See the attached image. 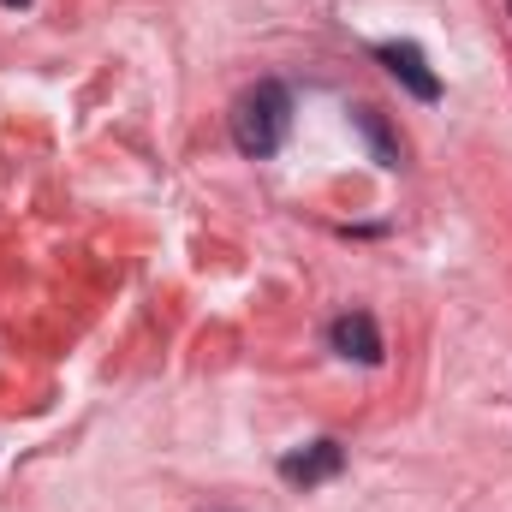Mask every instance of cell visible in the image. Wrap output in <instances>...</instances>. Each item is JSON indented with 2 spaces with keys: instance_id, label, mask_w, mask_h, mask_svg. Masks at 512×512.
I'll return each mask as SVG.
<instances>
[{
  "instance_id": "cell-1",
  "label": "cell",
  "mask_w": 512,
  "mask_h": 512,
  "mask_svg": "<svg viewBox=\"0 0 512 512\" xmlns=\"http://www.w3.org/2000/svg\"><path fill=\"white\" fill-rule=\"evenodd\" d=\"M286 131H292V90L286 84L262 78V84H251L233 102V143H239V155H251V161L280 155Z\"/></svg>"
},
{
  "instance_id": "cell-2",
  "label": "cell",
  "mask_w": 512,
  "mask_h": 512,
  "mask_svg": "<svg viewBox=\"0 0 512 512\" xmlns=\"http://www.w3.org/2000/svg\"><path fill=\"white\" fill-rule=\"evenodd\" d=\"M376 60H382L387 72L417 96V102H441V78L429 72V60H423V48L417 42H382L376 48Z\"/></svg>"
},
{
  "instance_id": "cell-4",
  "label": "cell",
  "mask_w": 512,
  "mask_h": 512,
  "mask_svg": "<svg viewBox=\"0 0 512 512\" xmlns=\"http://www.w3.org/2000/svg\"><path fill=\"white\" fill-rule=\"evenodd\" d=\"M340 471H346V447H340V441H310L304 453H286V459H280V477L298 483V489L328 483V477H340Z\"/></svg>"
},
{
  "instance_id": "cell-3",
  "label": "cell",
  "mask_w": 512,
  "mask_h": 512,
  "mask_svg": "<svg viewBox=\"0 0 512 512\" xmlns=\"http://www.w3.org/2000/svg\"><path fill=\"white\" fill-rule=\"evenodd\" d=\"M328 346H334L340 358L382 364V328H376V316H370V310H346V316H334V328H328Z\"/></svg>"
},
{
  "instance_id": "cell-5",
  "label": "cell",
  "mask_w": 512,
  "mask_h": 512,
  "mask_svg": "<svg viewBox=\"0 0 512 512\" xmlns=\"http://www.w3.org/2000/svg\"><path fill=\"white\" fill-rule=\"evenodd\" d=\"M352 126L364 131V143H370V155L382 161V167H399V143H393V131L376 108H352Z\"/></svg>"
},
{
  "instance_id": "cell-7",
  "label": "cell",
  "mask_w": 512,
  "mask_h": 512,
  "mask_svg": "<svg viewBox=\"0 0 512 512\" xmlns=\"http://www.w3.org/2000/svg\"><path fill=\"white\" fill-rule=\"evenodd\" d=\"M507 12H512V0H507Z\"/></svg>"
},
{
  "instance_id": "cell-6",
  "label": "cell",
  "mask_w": 512,
  "mask_h": 512,
  "mask_svg": "<svg viewBox=\"0 0 512 512\" xmlns=\"http://www.w3.org/2000/svg\"><path fill=\"white\" fill-rule=\"evenodd\" d=\"M0 6H30V0H0Z\"/></svg>"
}]
</instances>
